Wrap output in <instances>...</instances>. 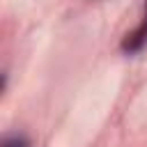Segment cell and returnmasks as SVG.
<instances>
[{"instance_id":"cell-1","label":"cell","mask_w":147,"mask_h":147,"mask_svg":"<svg viewBox=\"0 0 147 147\" xmlns=\"http://www.w3.org/2000/svg\"><path fill=\"white\" fill-rule=\"evenodd\" d=\"M145 44H147V5H145V16H142L140 25H138L131 34H126V39H124L122 46H124V51L136 53V51H140Z\"/></svg>"},{"instance_id":"cell-2","label":"cell","mask_w":147,"mask_h":147,"mask_svg":"<svg viewBox=\"0 0 147 147\" xmlns=\"http://www.w3.org/2000/svg\"><path fill=\"white\" fill-rule=\"evenodd\" d=\"M2 147H28V142L23 136H7L2 140Z\"/></svg>"}]
</instances>
